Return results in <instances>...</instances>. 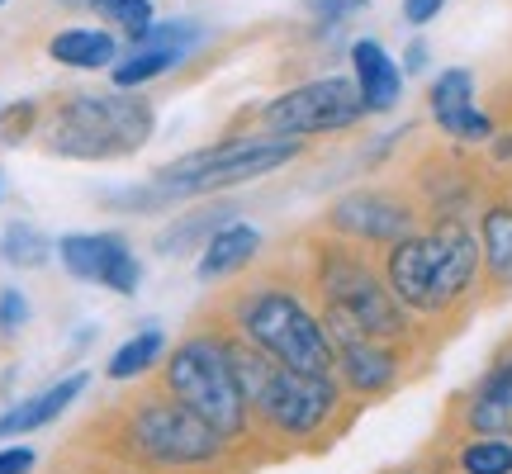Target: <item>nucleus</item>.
Instances as JSON below:
<instances>
[{"mask_svg": "<svg viewBox=\"0 0 512 474\" xmlns=\"http://www.w3.org/2000/svg\"><path fill=\"white\" fill-rule=\"evenodd\" d=\"M29 323V299L19 290H0V332L10 337V332H19Z\"/></svg>", "mask_w": 512, "mask_h": 474, "instance_id": "27", "label": "nucleus"}, {"mask_svg": "<svg viewBox=\"0 0 512 474\" xmlns=\"http://www.w3.org/2000/svg\"><path fill=\"white\" fill-rule=\"evenodd\" d=\"M0 5H5V0H0Z\"/></svg>", "mask_w": 512, "mask_h": 474, "instance_id": "33", "label": "nucleus"}, {"mask_svg": "<svg viewBox=\"0 0 512 474\" xmlns=\"http://www.w3.org/2000/svg\"><path fill=\"white\" fill-rule=\"evenodd\" d=\"M100 15L110 19V24H119V29L138 43V38L152 29V0H105Z\"/></svg>", "mask_w": 512, "mask_h": 474, "instance_id": "25", "label": "nucleus"}, {"mask_svg": "<svg viewBox=\"0 0 512 474\" xmlns=\"http://www.w3.org/2000/svg\"><path fill=\"white\" fill-rule=\"evenodd\" d=\"M256 252H261V233H256L252 223H223L219 233L204 242L200 275L204 280H228V275H238Z\"/></svg>", "mask_w": 512, "mask_h": 474, "instance_id": "18", "label": "nucleus"}, {"mask_svg": "<svg viewBox=\"0 0 512 474\" xmlns=\"http://www.w3.org/2000/svg\"><path fill=\"white\" fill-rule=\"evenodd\" d=\"M479 242L465 223H437L432 233L399 237L384 256V280L408 313H446L475 285Z\"/></svg>", "mask_w": 512, "mask_h": 474, "instance_id": "1", "label": "nucleus"}, {"mask_svg": "<svg viewBox=\"0 0 512 474\" xmlns=\"http://www.w3.org/2000/svg\"><path fill=\"white\" fill-rule=\"evenodd\" d=\"M323 328H328V342L337 351V380L347 384L351 394L380 399V394H389L399 384V351H394V342L366 337L337 313H323Z\"/></svg>", "mask_w": 512, "mask_h": 474, "instance_id": "10", "label": "nucleus"}, {"mask_svg": "<svg viewBox=\"0 0 512 474\" xmlns=\"http://www.w3.org/2000/svg\"><path fill=\"white\" fill-rule=\"evenodd\" d=\"M48 57L62 67H81V72H100L114 62V38L105 29H62L48 43Z\"/></svg>", "mask_w": 512, "mask_h": 474, "instance_id": "19", "label": "nucleus"}, {"mask_svg": "<svg viewBox=\"0 0 512 474\" xmlns=\"http://www.w3.org/2000/svg\"><path fill=\"white\" fill-rule=\"evenodd\" d=\"M441 5H446V0H403V19H408L413 29H422V24H432V19L441 15Z\"/></svg>", "mask_w": 512, "mask_h": 474, "instance_id": "29", "label": "nucleus"}, {"mask_svg": "<svg viewBox=\"0 0 512 474\" xmlns=\"http://www.w3.org/2000/svg\"><path fill=\"white\" fill-rule=\"evenodd\" d=\"M304 5H309V15L318 19V24H342V19L361 15L370 0H304Z\"/></svg>", "mask_w": 512, "mask_h": 474, "instance_id": "26", "label": "nucleus"}, {"mask_svg": "<svg viewBox=\"0 0 512 474\" xmlns=\"http://www.w3.org/2000/svg\"><path fill=\"white\" fill-rule=\"evenodd\" d=\"M427 105H432V119H437L451 138H460V143H484V138L494 133L489 114L475 105V76L465 72V67H446V72L432 81Z\"/></svg>", "mask_w": 512, "mask_h": 474, "instance_id": "14", "label": "nucleus"}, {"mask_svg": "<svg viewBox=\"0 0 512 474\" xmlns=\"http://www.w3.org/2000/svg\"><path fill=\"white\" fill-rule=\"evenodd\" d=\"M162 347H166V337H162V328H143V332H133L124 347L110 356V380H138L143 370H152L157 365V356H162Z\"/></svg>", "mask_w": 512, "mask_h": 474, "instance_id": "21", "label": "nucleus"}, {"mask_svg": "<svg viewBox=\"0 0 512 474\" xmlns=\"http://www.w3.org/2000/svg\"><path fill=\"white\" fill-rule=\"evenodd\" d=\"M479 256L498 290H512V204H494L479 223Z\"/></svg>", "mask_w": 512, "mask_h": 474, "instance_id": "20", "label": "nucleus"}, {"mask_svg": "<svg viewBox=\"0 0 512 474\" xmlns=\"http://www.w3.org/2000/svg\"><path fill=\"white\" fill-rule=\"evenodd\" d=\"M351 81H356V91H361L366 114H389L403 95V67L384 53L375 38L351 43Z\"/></svg>", "mask_w": 512, "mask_h": 474, "instance_id": "16", "label": "nucleus"}, {"mask_svg": "<svg viewBox=\"0 0 512 474\" xmlns=\"http://www.w3.org/2000/svg\"><path fill=\"white\" fill-rule=\"evenodd\" d=\"M422 67H427V43L413 38V43H408V53H403V72H422Z\"/></svg>", "mask_w": 512, "mask_h": 474, "instance_id": "30", "label": "nucleus"}, {"mask_svg": "<svg viewBox=\"0 0 512 474\" xmlns=\"http://www.w3.org/2000/svg\"><path fill=\"white\" fill-rule=\"evenodd\" d=\"M460 474H512V437H475L460 446Z\"/></svg>", "mask_w": 512, "mask_h": 474, "instance_id": "22", "label": "nucleus"}, {"mask_svg": "<svg viewBox=\"0 0 512 474\" xmlns=\"http://www.w3.org/2000/svg\"><path fill=\"white\" fill-rule=\"evenodd\" d=\"M238 332L261 356L309 370V375H337V351L328 342L323 318H313L290 290H252L238 304Z\"/></svg>", "mask_w": 512, "mask_h": 474, "instance_id": "6", "label": "nucleus"}, {"mask_svg": "<svg viewBox=\"0 0 512 474\" xmlns=\"http://www.w3.org/2000/svg\"><path fill=\"white\" fill-rule=\"evenodd\" d=\"M57 256L62 266L76 275V280H91V285H105L114 294H133L138 280H143V266L119 233H72L57 242Z\"/></svg>", "mask_w": 512, "mask_h": 474, "instance_id": "11", "label": "nucleus"}, {"mask_svg": "<svg viewBox=\"0 0 512 474\" xmlns=\"http://www.w3.org/2000/svg\"><path fill=\"white\" fill-rule=\"evenodd\" d=\"M48 252H53V242L38 233V228H29V223H10L5 233H0V256L10 261V266H43L48 261Z\"/></svg>", "mask_w": 512, "mask_h": 474, "instance_id": "23", "label": "nucleus"}, {"mask_svg": "<svg viewBox=\"0 0 512 474\" xmlns=\"http://www.w3.org/2000/svg\"><path fill=\"white\" fill-rule=\"evenodd\" d=\"M166 394H176L185 408H195L209 427H219L223 437H242L252 422V403L242 394L238 365L228 351V337H185L171 351L162 370Z\"/></svg>", "mask_w": 512, "mask_h": 474, "instance_id": "3", "label": "nucleus"}, {"mask_svg": "<svg viewBox=\"0 0 512 474\" xmlns=\"http://www.w3.org/2000/svg\"><path fill=\"white\" fill-rule=\"evenodd\" d=\"M318 290H323V313H337L347 318L351 328H361L366 337H380V342H399L408 332V309H403L389 280L370 271L361 256L351 252H323V266H318Z\"/></svg>", "mask_w": 512, "mask_h": 474, "instance_id": "8", "label": "nucleus"}, {"mask_svg": "<svg viewBox=\"0 0 512 474\" xmlns=\"http://www.w3.org/2000/svg\"><path fill=\"white\" fill-rule=\"evenodd\" d=\"M86 384H91V375H86V370H76V375H67V380L48 384L43 394H29V399H19L15 408H5V413H0V441L24 437V432H38V427L57 422L76 399H81V389H86Z\"/></svg>", "mask_w": 512, "mask_h": 474, "instance_id": "17", "label": "nucleus"}, {"mask_svg": "<svg viewBox=\"0 0 512 474\" xmlns=\"http://www.w3.org/2000/svg\"><path fill=\"white\" fill-rule=\"evenodd\" d=\"M157 114L143 95H76L48 124V143L62 157L81 162H105V157H128L152 138Z\"/></svg>", "mask_w": 512, "mask_h": 474, "instance_id": "5", "label": "nucleus"}, {"mask_svg": "<svg viewBox=\"0 0 512 474\" xmlns=\"http://www.w3.org/2000/svg\"><path fill=\"white\" fill-rule=\"evenodd\" d=\"M195 43H200V24H190V19H166V24H157V19H152V29L133 43V53L114 67V86H119V91H133V86H143V81H157V76L171 72Z\"/></svg>", "mask_w": 512, "mask_h": 474, "instance_id": "12", "label": "nucleus"}, {"mask_svg": "<svg viewBox=\"0 0 512 474\" xmlns=\"http://www.w3.org/2000/svg\"><path fill=\"white\" fill-rule=\"evenodd\" d=\"M465 427L470 432H489V437H512V342L494 356L475 384V394L465 403Z\"/></svg>", "mask_w": 512, "mask_h": 474, "instance_id": "15", "label": "nucleus"}, {"mask_svg": "<svg viewBox=\"0 0 512 474\" xmlns=\"http://www.w3.org/2000/svg\"><path fill=\"white\" fill-rule=\"evenodd\" d=\"M366 114L361 105V91L351 76H323V81H309V86H294L280 100L266 105L261 124L271 133H285V138H309V133H337V128H351Z\"/></svg>", "mask_w": 512, "mask_h": 474, "instance_id": "9", "label": "nucleus"}, {"mask_svg": "<svg viewBox=\"0 0 512 474\" xmlns=\"http://www.w3.org/2000/svg\"><path fill=\"white\" fill-rule=\"evenodd\" d=\"M332 228L337 233L356 237V242H399V237L413 233V209L394 195H380V190H356L347 200L332 204Z\"/></svg>", "mask_w": 512, "mask_h": 474, "instance_id": "13", "label": "nucleus"}, {"mask_svg": "<svg viewBox=\"0 0 512 474\" xmlns=\"http://www.w3.org/2000/svg\"><path fill=\"white\" fill-rule=\"evenodd\" d=\"M223 219H228V214H214V209H200V214H190V219L185 223H176V228H166L162 237H157V252L162 256H176V252H190V247H195V242H209V237L219 233L223 228Z\"/></svg>", "mask_w": 512, "mask_h": 474, "instance_id": "24", "label": "nucleus"}, {"mask_svg": "<svg viewBox=\"0 0 512 474\" xmlns=\"http://www.w3.org/2000/svg\"><path fill=\"white\" fill-rule=\"evenodd\" d=\"M128 441L133 451L157 465V470H204L223 456V432L185 408L176 394H157V399H138L128 413Z\"/></svg>", "mask_w": 512, "mask_h": 474, "instance_id": "7", "label": "nucleus"}, {"mask_svg": "<svg viewBox=\"0 0 512 474\" xmlns=\"http://www.w3.org/2000/svg\"><path fill=\"white\" fill-rule=\"evenodd\" d=\"M389 474H418V470H389Z\"/></svg>", "mask_w": 512, "mask_h": 474, "instance_id": "32", "label": "nucleus"}, {"mask_svg": "<svg viewBox=\"0 0 512 474\" xmlns=\"http://www.w3.org/2000/svg\"><path fill=\"white\" fill-rule=\"evenodd\" d=\"M62 5H91V10H100L105 0H62Z\"/></svg>", "mask_w": 512, "mask_h": 474, "instance_id": "31", "label": "nucleus"}, {"mask_svg": "<svg viewBox=\"0 0 512 474\" xmlns=\"http://www.w3.org/2000/svg\"><path fill=\"white\" fill-rule=\"evenodd\" d=\"M299 138L285 133H266V138H228V143L185 152L176 162H166L152 176V190L162 200H195V195H214V190H233V185L261 181L280 171L285 162L299 157Z\"/></svg>", "mask_w": 512, "mask_h": 474, "instance_id": "4", "label": "nucleus"}, {"mask_svg": "<svg viewBox=\"0 0 512 474\" xmlns=\"http://www.w3.org/2000/svg\"><path fill=\"white\" fill-rule=\"evenodd\" d=\"M233 365H238L242 394L252 403V418H261L275 437L285 441H309L337 413V375H309V370H290V365L261 356L252 342H228Z\"/></svg>", "mask_w": 512, "mask_h": 474, "instance_id": "2", "label": "nucleus"}, {"mask_svg": "<svg viewBox=\"0 0 512 474\" xmlns=\"http://www.w3.org/2000/svg\"><path fill=\"white\" fill-rule=\"evenodd\" d=\"M38 465L34 446H5L0 451V474H29Z\"/></svg>", "mask_w": 512, "mask_h": 474, "instance_id": "28", "label": "nucleus"}]
</instances>
